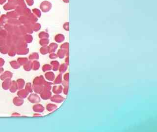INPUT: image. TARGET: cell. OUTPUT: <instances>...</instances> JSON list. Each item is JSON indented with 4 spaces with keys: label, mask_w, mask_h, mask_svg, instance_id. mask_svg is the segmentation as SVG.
Instances as JSON below:
<instances>
[{
    "label": "cell",
    "mask_w": 157,
    "mask_h": 132,
    "mask_svg": "<svg viewBox=\"0 0 157 132\" xmlns=\"http://www.w3.org/2000/svg\"><path fill=\"white\" fill-rule=\"evenodd\" d=\"M62 83V75L61 74H59L54 80V83L55 84H59Z\"/></svg>",
    "instance_id": "44"
},
{
    "label": "cell",
    "mask_w": 157,
    "mask_h": 132,
    "mask_svg": "<svg viewBox=\"0 0 157 132\" xmlns=\"http://www.w3.org/2000/svg\"><path fill=\"white\" fill-rule=\"evenodd\" d=\"M0 13H1V12H0Z\"/></svg>",
    "instance_id": "63"
},
{
    "label": "cell",
    "mask_w": 157,
    "mask_h": 132,
    "mask_svg": "<svg viewBox=\"0 0 157 132\" xmlns=\"http://www.w3.org/2000/svg\"><path fill=\"white\" fill-rule=\"evenodd\" d=\"M26 2L29 6H32L34 4V0H26Z\"/></svg>",
    "instance_id": "52"
},
{
    "label": "cell",
    "mask_w": 157,
    "mask_h": 132,
    "mask_svg": "<svg viewBox=\"0 0 157 132\" xmlns=\"http://www.w3.org/2000/svg\"><path fill=\"white\" fill-rule=\"evenodd\" d=\"M33 109L34 111L37 112H42L45 110L44 107L41 104H37L33 106Z\"/></svg>",
    "instance_id": "14"
},
{
    "label": "cell",
    "mask_w": 157,
    "mask_h": 132,
    "mask_svg": "<svg viewBox=\"0 0 157 132\" xmlns=\"http://www.w3.org/2000/svg\"><path fill=\"white\" fill-rule=\"evenodd\" d=\"M7 0H0V5H3L6 2Z\"/></svg>",
    "instance_id": "57"
},
{
    "label": "cell",
    "mask_w": 157,
    "mask_h": 132,
    "mask_svg": "<svg viewBox=\"0 0 157 132\" xmlns=\"http://www.w3.org/2000/svg\"><path fill=\"white\" fill-rule=\"evenodd\" d=\"M16 83L18 90H21L23 88L25 84V81L22 79H19L16 81Z\"/></svg>",
    "instance_id": "25"
},
{
    "label": "cell",
    "mask_w": 157,
    "mask_h": 132,
    "mask_svg": "<svg viewBox=\"0 0 157 132\" xmlns=\"http://www.w3.org/2000/svg\"><path fill=\"white\" fill-rule=\"evenodd\" d=\"M9 48V47L7 45L1 46V47H0V53L4 54H7L8 53Z\"/></svg>",
    "instance_id": "27"
},
{
    "label": "cell",
    "mask_w": 157,
    "mask_h": 132,
    "mask_svg": "<svg viewBox=\"0 0 157 132\" xmlns=\"http://www.w3.org/2000/svg\"><path fill=\"white\" fill-rule=\"evenodd\" d=\"M40 53L42 55H45L47 54V53H48L49 52H48V46H45L41 47L40 49Z\"/></svg>",
    "instance_id": "40"
},
{
    "label": "cell",
    "mask_w": 157,
    "mask_h": 132,
    "mask_svg": "<svg viewBox=\"0 0 157 132\" xmlns=\"http://www.w3.org/2000/svg\"><path fill=\"white\" fill-rule=\"evenodd\" d=\"M63 27H64V29L66 31L69 30V22H66L64 24V26H63Z\"/></svg>",
    "instance_id": "51"
},
{
    "label": "cell",
    "mask_w": 157,
    "mask_h": 132,
    "mask_svg": "<svg viewBox=\"0 0 157 132\" xmlns=\"http://www.w3.org/2000/svg\"><path fill=\"white\" fill-rule=\"evenodd\" d=\"M58 47V45L57 43H52L49 45V46H48V52L49 53H54L57 48Z\"/></svg>",
    "instance_id": "13"
},
{
    "label": "cell",
    "mask_w": 157,
    "mask_h": 132,
    "mask_svg": "<svg viewBox=\"0 0 157 132\" xmlns=\"http://www.w3.org/2000/svg\"><path fill=\"white\" fill-rule=\"evenodd\" d=\"M31 10H30V9L28 8V7L26 8L25 9H24V12H23V15L24 16H26V17H28V16L30 15V14L31 13Z\"/></svg>",
    "instance_id": "48"
},
{
    "label": "cell",
    "mask_w": 157,
    "mask_h": 132,
    "mask_svg": "<svg viewBox=\"0 0 157 132\" xmlns=\"http://www.w3.org/2000/svg\"><path fill=\"white\" fill-rule=\"evenodd\" d=\"M13 74L9 71L5 72L0 76V78L2 80H5L7 79H11L12 77Z\"/></svg>",
    "instance_id": "9"
},
{
    "label": "cell",
    "mask_w": 157,
    "mask_h": 132,
    "mask_svg": "<svg viewBox=\"0 0 157 132\" xmlns=\"http://www.w3.org/2000/svg\"><path fill=\"white\" fill-rule=\"evenodd\" d=\"M28 18L29 21L33 25L36 23L38 21V18L33 13H31L28 17Z\"/></svg>",
    "instance_id": "12"
},
{
    "label": "cell",
    "mask_w": 157,
    "mask_h": 132,
    "mask_svg": "<svg viewBox=\"0 0 157 132\" xmlns=\"http://www.w3.org/2000/svg\"><path fill=\"white\" fill-rule=\"evenodd\" d=\"M12 115H14V116H15V115H17V116H19V115H20L19 114H18V113H14V114H12Z\"/></svg>",
    "instance_id": "62"
},
{
    "label": "cell",
    "mask_w": 157,
    "mask_h": 132,
    "mask_svg": "<svg viewBox=\"0 0 157 132\" xmlns=\"http://www.w3.org/2000/svg\"><path fill=\"white\" fill-rule=\"evenodd\" d=\"M4 69L3 68L0 67V74H1V73H2L4 72Z\"/></svg>",
    "instance_id": "59"
},
{
    "label": "cell",
    "mask_w": 157,
    "mask_h": 132,
    "mask_svg": "<svg viewBox=\"0 0 157 132\" xmlns=\"http://www.w3.org/2000/svg\"><path fill=\"white\" fill-rule=\"evenodd\" d=\"M4 81L2 83V87L4 90H7L9 89V87L11 83V81L10 79H7Z\"/></svg>",
    "instance_id": "15"
},
{
    "label": "cell",
    "mask_w": 157,
    "mask_h": 132,
    "mask_svg": "<svg viewBox=\"0 0 157 132\" xmlns=\"http://www.w3.org/2000/svg\"><path fill=\"white\" fill-rule=\"evenodd\" d=\"M17 4L13 3L10 2H8L7 4H6L4 6V9L5 10L7 11V10H10L12 9H15L16 7Z\"/></svg>",
    "instance_id": "7"
},
{
    "label": "cell",
    "mask_w": 157,
    "mask_h": 132,
    "mask_svg": "<svg viewBox=\"0 0 157 132\" xmlns=\"http://www.w3.org/2000/svg\"><path fill=\"white\" fill-rule=\"evenodd\" d=\"M52 7V4L50 2L47 1L42 2L40 5V8L41 11L44 13L49 12L51 9Z\"/></svg>",
    "instance_id": "1"
},
{
    "label": "cell",
    "mask_w": 157,
    "mask_h": 132,
    "mask_svg": "<svg viewBox=\"0 0 157 132\" xmlns=\"http://www.w3.org/2000/svg\"><path fill=\"white\" fill-rule=\"evenodd\" d=\"M6 45V38L0 36V46Z\"/></svg>",
    "instance_id": "50"
},
{
    "label": "cell",
    "mask_w": 157,
    "mask_h": 132,
    "mask_svg": "<svg viewBox=\"0 0 157 132\" xmlns=\"http://www.w3.org/2000/svg\"><path fill=\"white\" fill-rule=\"evenodd\" d=\"M4 28L8 32V34H14V26L10 24L9 23H7L5 25H4Z\"/></svg>",
    "instance_id": "8"
},
{
    "label": "cell",
    "mask_w": 157,
    "mask_h": 132,
    "mask_svg": "<svg viewBox=\"0 0 157 132\" xmlns=\"http://www.w3.org/2000/svg\"><path fill=\"white\" fill-rule=\"evenodd\" d=\"M45 80L43 76L41 75L35 78L33 81L34 86H44Z\"/></svg>",
    "instance_id": "2"
},
{
    "label": "cell",
    "mask_w": 157,
    "mask_h": 132,
    "mask_svg": "<svg viewBox=\"0 0 157 132\" xmlns=\"http://www.w3.org/2000/svg\"><path fill=\"white\" fill-rule=\"evenodd\" d=\"M41 27V25L39 23H37L33 24L32 26H31V28H32L33 31H35V32L39 31Z\"/></svg>",
    "instance_id": "38"
},
{
    "label": "cell",
    "mask_w": 157,
    "mask_h": 132,
    "mask_svg": "<svg viewBox=\"0 0 157 132\" xmlns=\"http://www.w3.org/2000/svg\"><path fill=\"white\" fill-rule=\"evenodd\" d=\"M51 65L52 67V69L54 71H57L58 70L59 67V62L57 61H53L51 62Z\"/></svg>",
    "instance_id": "28"
},
{
    "label": "cell",
    "mask_w": 157,
    "mask_h": 132,
    "mask_svg": "<svg viewBox=\"0 0 157 132\" xmlns=\"http://www.w3.org/2000/svg\"><path fill=\"white\" fill-rule=\"evenodd\" d=\"M40 96L42 99L44 100H47L50 99L52 96V93L50 90H47L44 88L42 92L40 93Z\"/></svg>",
    "instance_id": "3"
},
{
    "label": "cell",
    "mask_w": 157,
    "mask_h": 132,
    "mask_svg": "<svg viewBox=\"0 0 157 132\" xmlns=\"http://www.w3.org/2000/svg\"><path fill=\"white\" fill-rule=\"evenodd\" d=\"M52 69V66L50 65H49V64H46V65H44L43 66V67H42V70L44 72H47V71H50Z\"/></svg>",
    "instance_id": "45"
},
{
    "label": "cell",
    "mask_w": 157,
    "mask_h": 132,
    "mask_svg": "<svg viewBox=\"0 0 157 132\" xmlns=\"http://www.w3.org/2000/svg\"><path fill=\"white\" fill-rule=\"evenodd\" d=\"M28 100L33 103H39L40 101V98L39 96L36 94H31L28 98Z\"/></svg>",
    "instance_id": "4"
},
{
    "label": "cell",
    "mask_w": 157,
    "mask_h": 132,
    "mask_svg": "<svg viewBox=\"0 0 157 132\" xmlns=\"http://www.w3.org/2000/svg\"><path fill=\"white\" fill-rule=\"evenodd\" d=\"M9 89L10 92H13V93L17 91V90H18V88H17L16 81H11V85H10V86Z\"/></svg>",
    "instance_id": "16"
},
{
    "label": "cell",
    "mask_w": 157,
    "mask_h": 132,
    "mask_svg": "<svg viewBox=\"0 0 157 132\" xmlns=\"http://www.w3.org/2000/svg\"><path fill=\"white\" fill-rule=\"evenodd\" d=\"M29 61V59L26 57H20L17 59L18 63L20 65V66H24Z\"/></svg>",
    "instance_id": "33"
},
{
    "label": "cell",
    "mask_w": 157,
    "mask_h": 132,
    "mask_svg": "<svg viewBox=\"0 0 157 132\" xmlns=\"http://www.w3.org/2000/svg\"><path fill=\"white\" fill-rule=\"evenodd\" d=\"M62 1L64 2V3H66V4H68L69 3V0H62Z\"/></svg>",
    "instance_id": "60"
},
{
    "label": "cell",
    "mask_w": 157,
    "mask_h": 132,
    "mask_svg": "<svg viewBox=\"0 0 157 132\" xmlns=\"http://www.w3.org/2000/svg\"><path fill=\"white\" fill-rule=\"evenodd\" d=\"M63 92H64V94L67 95L68 92V86H66L64 87V89L63 90Z\"/></svg>",
    "instance_id": "54"
},
{
    "label": "cell",
    "mask_w": 157,
    "mask_h": 132,
    "mask_svg": "<svg viewBox=\"0 0 157 132\" xmlns=\"http://www.w3.org/2000/svg\"><path fill=\"white\" fill-rule=\"evenodd\" d=\"M4 28V25L0 22V30Z\"/></svg>",
    "instance_id": "56"
},
{
    "label": "cell",
    "mask_w": 157,
    "mask_h": 132,
    "mask_svg": "<svg viewBox=\"0 0 157 132\" xmlns=\"http://www.w3.org/2000/svg\"><path fill=\"white\" fill-rule=\"evenodd\" d=\"M7 23L13 26H20L21 25L20 22L17 19H8Z\"/></svg>",
    "instance_id": "26"
},
{
    "label": "cell",
    "mask_w": 157,
    "mask_h": 132,
    "mask_svg": "<svg viewBox=\"0 0 157 132\" xmlns=\"http://www.w3.org/2000/svg\"><path fill=\"white\" fill-rule=\"evenodd\" d=\"M8 35V33L5 29H3L0 30V36H1L5 38H7Z\"/></svg>",
    "instance_id": "43"
},
{
    "label": "cell",
    "mask_w": 157,
    "mask_h": 132,
    "mask_svg": "<svg viewBox=\"0 0 157 132\" xmlns=\"http://www.w3.org/2000/svg\"><path fill=\"white\" fill-rule=\"evenodd\" d=\"M39 58V55L37 53H34L30 54L29 57V58L30 60H38Z\"/></svg>",
    "instance_id": "35"
},
{
    "label": "cell",
    "mask_w": 157,
    "mask_h": 132,
    "mask_svg": "<svg viewBox=\"0 0 157 132\" xmlns=\"http://www.w3.org/2000/svg\"><path fill=\"white\" fill-rule=\"evenodd\" d=\"M28 94L29 92L26 90H20L17 92L18 96L22 99L27 97Z\"/></svg>",
    "instance_id": "18"
},
{
    "label": "cell",
    "mask_w": 157,
    "mask_h": 132,
    "mask_svg": "<svg viewBox=\"0 0 157 132\" xmlns=\"http://www.w3.org/2000/svg\"><path fill=\"white\" fill-rule=\"evenodd\" d=\"M7 53L9 56H14L16 54V47L14 46L9 47Z\"/></svg>",
    "instance_id": "23"
},
{
    "label": "cell",
    "mask_w": 157,
    "mask_h": 132,
    "mask_svg": "<svg viewBox=\"0 0 157 132\" xmlns=\"http://www.w3.org/2000/svg\"><path fill=\"white\" fill-rule=\"evenodd\" d=\"M33 13L36 16L37 18H40L41 16V11L37 8H34L33 10Z\"/></svg>",
    "instance_id": "46"
},
{
    "label": "cell",
    "mask_w": 157,
    "mask_h": 132,
    "mask_svg": "<svg viewBox=\"0 0 157 132\" xmlns=\"http://www.w3.org/2000/svg\"><path fill=\"white\" fill-rule=\"evenodd\" d=\"M69 73H66L64 76V81H67L68 82L69 81Z\"/></svg>",
    "instance_id": "55"
},
{
    "label": "cell",
    "mask_w": 157,
    "mask_h": 132,
    "mask_svg": "<svg viewBox=\"0 0 157 132\" xmlns=\"http://www.w3.org/2000/svg\"><path fill=\"white\" fill-rule=\"evenodd\" d=\"M65 39V37L64 35L62 34H58L55 37V40L57 43H60L64 41Z\"/></svg>",
    "instance_id": "19"
},
{
    "label": "cell",
    "mask_w": 157,
    "mask_h": 132,
    "mask_svg": "<svg viewBox=\"0 0 157 132\" xmlns=\"http://www.w3.org/2000/svg\"><path fill=\"white\" fill-rule=\"evenodd\" d=\"M51 100L54 102L56 103H61L64 100V98L61 96V95L56 94L55 95L53 96L50 98Z\"/></svg>",
    "instance_id": "5"
},
{
    "label": "cell",
    "mask_w": 157,
    "mask_h": 132,
    "mask_svg": "<svg viewBox=\"0 0 157 132\" xmlns=\"http://www.w3.org/2000/svg\"><path fill=\"white\" fill-rule=\"evenodd\" d=\"M25 8H26L23 6L17 5L15 8V11L18 13L19 16H22L23 15V12Z\"/></svg>",
    "instance_id": "20"
},
{
    "label": "cell",
    "mask_w": 157,
    "mask_h": 132,
    "mask_svg": "<svg viewBox=\"0 0 157 132\" xmlns=\"http://www.w3.org/2000/svg\"><path fill=\"white\" fill-rule=\"evenodd\" d=\"M65 61V63H66V64H67V65L69 64V57H68V56H67V57L66 58Z\"/></svg>",
    "instance_id": "58"
},
{
    "label": "cell",
    "mask_w": 157,
    "mask_h": 132,
    "mask_svg": "<svg viewBox=\"0 0 157 132\" xmlns=\"http://www.w3.org/2000/svg\"><path fill=\"white\" fill-rule=\"evenodd\" d=\"M29 52V49L28 48H22L16 49V53L18 55H26Z\"/></svg>",
    "instance_id": "17"
},
{
    "label": "cell",
    "mask_w": 157,
    "mask_h": 132,
    "mask_svg": "<svg viewBox=\"0 0 157 132\" xmlns=\"http://www.w3.org/2000/svg\"><path fill=\"white\" fill-rule=\"evenodd\" d=\"M49 43V40L48 38H44V39H41L39 41L40 45L42 46H47Z\"/></svg>",
    "instance_id": "36"
},
{
    "label": "cell",
    "mask_w": 157,
    "mask_h": 132,
    "mask_svg": "<svg viewBox=\"0 0 157 132\" xmlns=\"http://www.w3.org/2000/svg\"><path fill=\"white\" fill-rule=\"evenodd\" d=\"M23 39L27 44L30 43L33 40V37L30 34H26L23 36Z\"/></svg>",
    "instance_id": "22"
},
{
    "label": "cell",
    "mask_w": 157,
    "mask_h": 132,
    "mask_svg": "<svg viewBox=\"0 0 157 132\" xmlns=\"http://www.w3.org/2000/svg\"><path fill=\"white\" fill-rule=\"evenodd\" d=\"M68 65L66 64H61L58 68L59 72L60 73H63L66 72V70L67 69Z\"/></svg>",
    "instance_id": "30"
},
{
    "label": "cell",
    "mask_w": 157,
    "mask_h": 132,
    "mask_svg": "<svg viewBox=\"0 0 157 132\" xmlns=\"http://www.w3.org/2000/svg\"><path fill=\"white\" fill-rule=\"evenodd\" d=\"M63 91V88L61 86H55L53 88V92L56 94H59Z\"/></svg>",
    "instance_id": "24"
},
{
    "label": "cell",
    "mask_w": 157,
    "mask_h": 132,
    "mask_svg": "<svg viewBox=\"0 0 157 132\" xmlns=\"http://www.w3.org/2000/svg\"><path fill=\"white\" fill-rule=\"evenodd\" d=\"M34 117H39V116H41V114H39L36 113L34 115Z\"/></svg>",
    "instance_id": "61"
},
{
    "label": "cell",
    "mask_w": 157,
    "mask_h": 132,
    "mask_svg": "<svg viewBox=\"0 0 157 132\" xmlns=\"http://www.w3.org/2000/svg\"><path fill=\"white\" fill-rule=\"evenodd\" d=\"M69 43H64L63 44H62L60 46V48H62V49H64L66 51L69 50Z\"/></svg>",
    "instance_id": "49"
},
{
    "label": "cell",
    "mask_w": 157,
    "mask_h": 132,
    "mask_svg": "<svg viewBox=\"0 0 157 132\" xmlns=\"http://www.w3.org/2000/svg\"><path fill=\"white\" fill-rule=\"evenodd\" d=\"M57 108V107L56 105L53 104H48L46 106V109L48 112H51L56 110Z\"/></svg>",
    "instance_id": "29"
},
{
    "label": "cell",
    "mask_w": 157,
    "mask_h": 132,
    "mask_svg": "<svg viewBox=\"0 0 157 132\" xmlns=\"http://www.w3.org/2000/svg\"><path fill=\"white\" fill-rule=\"evenodd\" d=\"M49 57L51 59H56L57 57V54H56L54 53H50V54L49 55Z\"/></svg>",
    "instance_id": "53"
},
{
    "label": "cell",
    "mask_w": 157,
    "mask_h": 132,
    "mask_svg": "<svg viewBox=\"0 0 157 132\" xmlns=\"http://www.w3.org/2000/svg\"><path fill=\"white\" fill-rule=\"evenodd\" d=\"M11 67L14 69H18L20 67V65L16 61H12L10 62Z\"/></svg>",
    "instance_id": "34"
},
{
    "label": "cell",
    "mask_w": 157,
    "mask_h": 132,
    "mask_svg": "<svg viewBox=\"0 0 157 132\" xmlns=\"http://www.w3.org/2000/svg\"><path fill=\"white\" fill-rule=\"evenodd\" d=\"M8 18L7 17L6 14L2 15L1 17H0V22L2 24H7V23Z\"/></svg>",
    "instance_id": "39"
},
{
    "label": "cell",
    "mask_w": 157,
    "mask_h": 132,
    "mask_svg": "<svg viewBox=\"0 0 157 132\" xmlns=\"http://www.w3.org/2000/svg\"><path fill=\"white\" fill-rule=\"evenodd\" d=\"M25 90L29 92V93H31L33 92V86H31V83H27L25 87Z\"/></svg>",
    "instance_id": "42"
},
{
    "label": "cell",
    "mask_w": 157,
    "mask_h": 132,
    "mask_svg": "<svg viewBox=\"0 0 157 132\" xmlns=\"http://www.w3.org/2000/svg\"><path fill=\"white\" fill-rule=\"evenodd\" d=\"M16 4L17 5L23 6L25 8L27 7L25 2V0H16Z\"/></svg>",
    "instance_id": "47"
},
{
    "label": "cell",
    "mask_w": 157,
    "mask_h": 132,
    "mask_svg": "<svg viewBox=\"0 0 157 132\" xmlns=\"http://www.w3.org/2000/svg\"><path fill=\"white\" fill-rule=\"evenodd\" d=\"M24 69L26 71H30L32 69V62L29 61L24 65Z\"/></svg>",
    "instance_id": "31"
},
{
    "label": "cell",
    "mask_w": 157,
    "mask_h": 132,
    "mask_svg": "<svg viewBox=\"0 0 157 132\" xmlns=\"http://www.w3.org/2000/svg\"><path fill=\"white\" fill-rule=\"evenodd\" d=\"M19 21L20 22L21 24H22L23 25L26 24L28 22V17H26L25 16L22 15L20 16V17H19Z\"/></svg>",
    "instance_id": "37"
},
{
    "label": "cell",
    "mask_w": 157,
    "mask_h": 132,
    "mask_svg": "<svg viewBox=\"0 0 157 132\" xmlns=\"http://www.w3.org/2000/svg\"><path fill=\"white\" fill-rule=\"evenodd\" d=\"M6 15L8 19H17L19 16L15 11L8 12Z\"/></svg>",
    "instance_id": "11"
},
{
    "label": "cell",
    "mask_w": 157,
    "mask_h": 132,
    "mask_svg": "<svg viewBox=\"0 0 157 132\" xmlns=\"http://www.w3.org/2000/svg\"><path fill=\"white\" fill-rule=\"evenodd\" d=\"M38 36L40 39L48 38L49 37V34L45 31H42L39 33Z\"/></svg>",
    "instance_id": "41"
},
{
    "label": "cell",
    "mask_w": 157,
    "mask_h": 132,
    "mask_svg": "<svg viewBox=\"0 0 157 132\" xmlns=\"http://www.w3.org/2000/svg\"><path fill=\"white\" fill-rule=\"evenodd\" d=\"M13 104L16 106H20L24 103L23 99L19 97V96L15 97L13 99Z\"/></svg>",
    "instance_id": "10"
},
{
    "label": "cell",
    "mask_w": 157,
    "mask_h": 132,
    "mask_svg": "<svg viewBox=\"0 0 157 132\" xmlns=\"http://www.w3.org/2000/svg\"><path fill=\"white\" fill-rule=\"evenodd\" d=\"M69 55V50L66 51L64 49L60 48L57 53V56L60 59L64 58L65 55L68 56Z\"/></svg>",
    "instance_id": "6"
},
{
    "label": "cell",
    "mask_w": 157,
    "mask_h": 132,
    "mask_svg": "<svg viewBox=\"0 0 157 132\" xmlns=\"http://www.w3.org/2000/svg\"><path fill=\"white\" fill-rule=\"evenodd\" d=\"M45 76L46 79L49 81H52L54 80V79H55V74L53 72H47L45 73Z\"/></svg>",
    "instance_id": "21"
},
{
    "label": "cell",
    "mask_w": 157,
    "mask_h": 132,
    "mask_svg": "<svg viewBox=\"0 0 157 132\" xmlns=\"http://www.w3.org/2000/svg\"><path fill=\"white\" fill-rule=\"evenodd\" d=\"M40 68V63L36 60H34L32 62V70L34 71L38 70Z\"/></svg>",
    "instance_id": "32"
}]
</instances>
